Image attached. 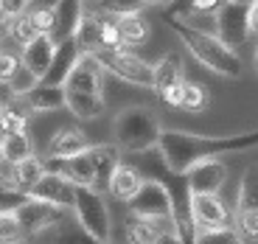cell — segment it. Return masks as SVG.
<instances>
[{"label": "cell", "instance_id": "obj_42", "mask_svg": "<svg viewBox=\"0 0 258 244\" xmlns=\"http://www.w3.org/2000/svg\"><path fill=\"white\" fill-rule=\"evenodd\" d=\"M9 191H17L14 188V166L0 163V194H9Z\"/></svg>", "mask_w": 258, "mask_h": 244}, {"label": "cell", "instance_id": "obj_31", "mask_svg": "<svg viewBox=\"0 0 258 244\" xmlns=\"http://www.w3.org/2000/svg\"><path fill=\"white\" fill-rule=\"evenodd\" d=\"M211 104V93L205 84L200 82H185V93H182V112H202Z\"/></svg>", "mask_w": 258, "mask_h": 244}, {"label": "cell", "instance_id": "obj_22", "mask_svg": "<svg viewBox=\"0 0 258 244\" xmlns=\"http://www.w3.org/2000/svg\"><path fill=\"white\" fill-rule=\"evenodd\" d=\"M28 112H53L64 107V87H51V84H39L28 93L26 98Z\"/></svg>", "mask_w": 258, "mask_h": 244}, {"label": "cell", "instance_id": "obj_23", "mask_svg": "<svg viewBox=\"0 0 258 244\" xmlns=\"http://www.w3.org/2000/svg\"><path fill=\"white\" fill-rule=\"evenodd\" d=\"M185 82V71H182V59L180 56H163L155 65V93L163 96L166 90L177 87Z\"/></svg>", "mask_w": 258, "mask_h": 244}, {"label": "cell", "instance_id": "obj_48", "mask_svg": "<svg viewBox=\"0 0 258 244\" xmlns=\"http://www.w3.org/2000/svg\"><path fill=\"white\" fill-rule=\"evenodd\" d=\"M146 6H160V3H168V0H143Z\"/></svg>", "mask_w": 258, "mask_h": 244}, {"label": "cell", "instance_id": "obj_35", "mask_svg": "<svg viewBox=\"0 0 258 244\" xmlns=\"http://www.w3.org/2000/svg\"><path fill=\"white\" fill-rule=\"evenodd\" d=\"M26 238V230L20 227L14 213H0V244H20Z\"/></svg>", "mask_w": 258, "mask_h": 244}, {"label": "cell", "instance_id": "obj_41", "mask_svg": "<svg viewBox=\"0 0 258 244\" xmlns=\"http://www.w3.org/2000/svg\"><path fill=\"white\" fill-rule=\"evenodd\" d=\"M23 202H26V194H17V191L0 194V213H14Z\"/></svg>", "mask_w": 258, "mask_h": 244}, {"label": "cell", "instance_id": "obj_43", "mask_svg": "<svg viewBox=\"0 0 258 244\" xmlns=\"http://www.w3.org/2000/svg\"><path fill=\"white\" fill-rule=\"evenodd\" d=\"M157 244H185V241H182V238L177 236L174 230H171V233H160V238H157Z\"/></svg>", "mask_w": 258, "mask_h": 244}, {"label": "cell", "instance_id": "obj_12", "mask_svg": "<svg viewBox=\"0 0 258 244\" xmlns=\"http://www.w3.org/2000/svg\"><path fill=\"white\" fill-rule=\"evenodd\" d=\"M64 90L101 96V90H104V68L96 62L93 53H82V56L76 59L71 76H68V82H64Z\"/></svg>", "mask_w": 258, "mask_h": 244}, {"label": "cell", "instance_id": "obj_7", "mask_svg": "<svg viewBox=\"0 0 258 244\" xmlns=\"http://www.w3.org/2000/svg\"><path fill=\"white\" fill-rule=\"evenodd\" d=\"M213 20H216V37H219L227 48H233V51L241 48L247 39L252 37L250 9H244V6H236V3L222 0V6H219V12L213 14Z\"/></svg>", "mask_w": 258, "mask_h": 244}, {"label": "cell", "instance_id": "obj_28", "mask_svg": "<svg viewBox=\"0 0 258 244\" xmlns=\"http://www.w3.org/2000/svg\"><path fill=\"white\" fill-rule=\"evenodd\" d=\"M118 31H121L123 48L126 45H143L149 39V23L143 20V14H135V17H118Z\"/></svg>", "mask_w": 258, "mask_h": 244}, {"label": "cell", "instance_id": "obj_44", "mask_svg": "<svg viewBox=\"0 0 258 244\" xmlns=\"http://www.w3.org/2000/svg\"><path fill=\"white\" fill-rule=\"evenodd\" d=\"M250 31L258 37V0L250 6Z\"/></svg>", "mask_w": 258, "mask_h": 244}, {"label": "cell", "instance_id": "obj_11", "mask_svg": "<svg viewBox=\"0 0 258 244\" xmlns=\"http://www.w3.org/2000/svg\"><path fill=\"white\" fill-rule=\"evenodd\" d=\"M56 51H59L56 42H53L48 34H39L34 42H28V45L20 51V65H23L28 73H34L39 82H45V76L51 73V68H53Z\"/></svg>", "mask_w": 258, "mask_h": 244}, {"label": "cell", "instance_id": "obj_6", "mask_svg": "<svg viewBox=\"0 0 258 244\" xmlns=\"http://www.w3.org/2000/svg\"><path fill=\"white\" fill-rule=\"evenodd\" d=\"M96 62L104 68V73H112L115 79L126 84H135V87H146V90H155V65L138 59L135 53H129L126 48H115V51H101L93 53Z\"/></svg>", "mask_w": 258, "mask_h": 244}, {"label": "cell", "instance_id": "obj_20", "mask_svg": "<svg viewBox=\"0 0 258 244\" xmlns=\"http://www.w3.org/2000/svg\"><path fill=\"white\" fill-rule=\"evenodd\" d=\"M82 56V51H79L76 39H68V42H62L56 51V59H53V68L51 73L45 76V82L42 84H51V87H64V82H68V76H71L73 65H76V59Z\"/></svg>", "mask_w": 258, "mask_h": 244}, {"label": "cell", "instance_id": "obj_21", "mask_svg": "<svg viewBox=\"0 0 258 244\" xmlns=\"http://www.w3.org/2000/svg\"><path fill=\"white\" fill-rule=\"evenodd\" d=\"M45 174H48V160L42 154H34L28 160L17 163V166H14V188H17V194L34 191Z\"/></svg>", "mask_w": 258, "mask_h": 244}, {"label": "cell", "instance_id": "obj_8", "mask_svg": "<svg viewBox=\"0 0 258 244\" xmlns=\"http://www.w3.org/2000/svg\"><path fill=\"white\" fill-rule=\"evenodd\" d=\"M14 216H17L20 227L26 230V236H39V233H48V230L62 225L64 219H68V211L26 197V202L14 211Z\"/></svg>", "mask_w": 258, "mask_h": 244}, {"label": "cell", "instance_id": "obj_27", "mask_svg": "<svg viewBox=\"0 0 258 244\" xmlns=\"http://www.w3.org/2000/svg\"><path fill=\"white\" fill-rule=\"evenodd\" d=\"M160 227L152 225V222H143V219L126 216L123 222V236H126V244H157L160 238Z\"/></svg>", "mask_w": 258, "mask_h": 244}, {"label": "cell", "instance_id": "obj_4", "mask_svg": "<svg viewBox=\"0 0 258 244\" xmlns=\"http://www.w3.org/2000/svg\"><path fill=\"white\" fill-rule=\"evenodd\" d=\"M71 213L87 236H93L98 244H112V219L104 191L90 186H79Z\"/></svg>", "mask_w": 258, "mask_h": 244}, {"label": "cell", "instance_id": "obj_9", "mask_svg": "<svg viewBox=\"0 0 258 244\" xmlns=\"http://www.w3.org/2000/svg\"><path fill=\"white\" fill-rule=\"evenodd\" d=\"M191 213H194V225L200 227H230L236 211L227 205L222 194H197L191 197Z\"/></svg>", "mask_w": 258, "mask_h": 244}, {"label": "cell", "instance_id": "obj_33", "mask_svg": "<svg viewBox=\"0 0 258 244\" xmlns=\"http://www.w3.org/2000/svg\"><path fill=\"white\" fill-rule=\"evenodd\" d=\"M101 12L107 17H135V14L146 12L143 0H101Z\"/></svg>", "mask_w": 258, "mask_h": 244}, {"label": "cell", "instance_id": "obj_2", "mask_svg": "<svg viewBox=\"0 0 258 244\" xmlns=\"http://www.w3.org/2000/svg\"><path fill=\"white\" fill-rule=\"evenodd\" d=\"M168 26H171L174 37L185 45V51L191 53L202 68H208L211 73L225 76V79H239L241 76V71H244L241 56L233 51V48H227L216 34L194 31L191 26H185V23H180V20H168Z\"/></svg>", "mask_w": 258, "mask_h": 244}, {"label": "cell", "instance_id": "obj_30", "mask_svg": "<svg viewBox=\"0 0 258 244\" xmlns=\"http://www.w3.org/2000/svg\"><path fill=\"white\" fill-rule=\"evenodd\" d=\"M194 244H244L236 227H200L194 233Z\"/></svg>", "mask_w": 258, "mask_h": 244}, {"label": "cell", "instance_id": "obj_40", "mask_svg": "<svg viewBox=\"0 0 258 244\" xmlns=\"http://www.w3.org/2000/svg\"><path fill=\"white\" fill-rule=\"evenodd\" d=\"M26 12H28V0H0V17L3 20H14Z\"/></svg>", "mask_w": 258, "mask_h": 244}, {"label": "cell", "instance_id": "obj_25", "mask_svg": "<svg viewBox=\"0 0 258 244\" xmlns=\"http://www.w3.org/2000/svg\"><path fill=\"white\" fill-rule=\"evenodd\" d=\"M76 45L82 53H96L101 51V17L98 14H87L84 12L82 23L76 28Z\"/></svg>", "mask_w": 258, "mask_h": 244}, {"label": "cell", "instance_id": "obj_26", "mask_svg": "<svg viewBox=\"0 0 258 244\" xmlns=\"http://www.w3.org/2000/svg\"><path fill=\"white\" fill-rule=\"evenodd\" d=\"M258 211V166H250L241 174L239 191H236V213Z\"/></svg>", "mask_w": 258, "mask_h": 244}, {"label": "cell", "instance_id": "obj_46", "mask_svg": "<svg viewBox=\"0 0 258 244\" xmlns=\"http://www.w3.org/2000/svg\"><path fill=\"white\" fill-rule=\"evenodd\" d=\"M227 3H236V6H244V9H250L255 0H227Z\"/></svg>", "mask_w": 258, "mask_h": 244}, {"label": "cell", "instance_id": "obj_13", "mask_svg": "<svg viewBox=\"0 0 258 244\" xmlns=\"http://www.w3.org/2000/svg\"><path fill=\"white\" fill-rule=\"evenodd\" d=\"M96 143L84 135L82 129L76 127H62L53 132L51 143H48L45 157L48 160H71V157H79V154H87Z\"/></svg>", "mask_w": 258, "mask_h": 244}, {"label": "cell", "instance_id": "obj_15", "mask_svg": "<svg viewBox=\"0 0 258 244\" xmlns=\"http://www.w3.org/2000/svg\"><path fill=\"white\" fill-rule=\"evenodd\" d=\"M84 0H59L53 6V31H51V39L56 45L68 42V39L76 37V28L84 17Z\"/></svg>", "mask_w": 258, "mask_h": 244}, {"label": "cell", "instance_id": "obj_14", "mask_svg": "<svg viewBox=\"0 0 258 244\" xmlns=\"http://www.w3.org/2000/svg\"><path fill=\"white\" fill-rule=\"evenodd\" d=\"M227 174H230V168L222 160L200 163L197 168H191V171L185 174L191 197H197V194H222V188H225V182H227Z\"/></svg>", "mask_w": 258, "mask_h": 244}, {"label": "cell", "instance_id": "obj_38", "mask_svg": "<svg viewBox=\"0 0 258 244\" xmlns=\"http://www.w3.org/2000/svg\"><path fill=\"white\" fill-rule=\"evenodd\" d=\"M31 23L37 28V34H48L53 31V9H42V6H31Z\"/></svg>", "mask_w": 258, "mask_h": 244}, {"label": "cell", "instance_id": "obj_37", "mask_svg": "<svg viewBox=\"0 0 258 244\" xmlns=\"http://www.w3.org/2000/svg\"><path fill=\"white\" fill-rule=\"evenodd\" d=\"M98 17H101V48H107V51L123 48V39H121V31H118L115 17H107V14H98Z\"/></svg>", "mask_w": 258, "mask_h": 244}, {"label": "cell", "instance_id": "obj_19", "mask_svg": "<svg viewBox=\"0 0 258 244\" xmlns=\"http://www.w3.org/2000/svg\"><path fill=\"white\" fill-rule=\"evenodd\" d=\"M90 157L96 163V188L98 191H107V182H110L115 166L121 163V149L115 143H96L90 149Z\"/></svg>", "mask_w": 258, "mask_h": 244}, {"label": "cell", "instance_id": "obj_49", "mask_svg": "<svg viewBox=\"0 0 258 244\" xmlns=\"http://www.w3.org/2000/svg\"><path fill=\"white\" fill-rule=\"evenodd\" d=\"M0 163H3V154H0Z\"/></svg>", "mask_w": 258, "mask_h": 244}, {"label": "cell", "instance_id": "obj_24", "mask_svg": "<svg viewBox=\"0 0 258 244\" xmlns=\"http://www.w3.org/2000/svg\"><path fill=\"white\" fill-rule=\"evenodd\" d=\"M0 154H3V163L17 166V163L34 157V154H37V146H34L28 132H17V135H6L0 141Z\"/></svg>", "mask_w": 258, "mask_h": 244}, {"label": "cell", "instance_id": "obj_29", "mask_svg": "<svg viewBox=\"0 0 258 244\" xmlns=\"http://www.w3.org/2000/svg\"><path fill=\"white\" fill-rule=\"evenodd\" d=\"M48 244H98V241L79 227L76 219H64L62 225L51 230V241Z\"/></svg>", "mask_w": 258, "mask_h": 244}, {"label": "cell", "instance_id": "obj_16", "mask_svg": "<svg viewBox=\"0 0 258 244\" xmlns=\"http://www.w3.org/2000/svg\"><path fill=\"white\" fill-rule=\"evenodd\" d=\"M143 182H146V177H143L135 166L118 163L112 177H110V182H107V194H110L112 199H118V202H126L129 205V202L138 197V191L143 188Z\"/></svg>", "mask_w": 258, "mask_h": 244}, {"label": "cell", "instance_id": "obj_45", "mask_svg": "<svg viewBox=\"0 0 258 244\" xmlns=\"http://www.w3.org/2000/svg\"><path fill=\"white\" fill-rule=\"evenodd\" d=\"M3 39H9V20L0 17V42H3Z\"/></svg>", "mask_w": 258, "mask_h": 244}, {"label": "cell", "instance_id": "obj_18", "mask_svg": "<svg viewBox=\"0 0 258 244\" xmlns=\"http://www.w3.org/2000/svg\"><path fill=\"white\" fill-rule=\"evenodd\" d=\"M64 107L71 109V115L79 121H96L104 115V96H93V93H76V90H64Z\"/></svg>", "mask_w": 258, "mask_h": 244}, {"label": "cell", "instance_id": "obj_17", "mask_svg": "<svg viewBox=\"0 0 258 244\" xmlns=\"http://www.w3.org/2000/svg\"><path fill=\"white\" fill-rule=\"evenodd\" d=\"M56 163L53 168H48V171H59L64 174L68 180L73 182V186H90L96 188V163H93L90 152L87 154H79V157H71V160H51Z\"/></svg>", "mask_w": 258, "mask_h": 244}, {"label": "cell", "instance_id": "obj_39", "mask_svg": "<svg viewBox=\"0 0 258 244\" xmlns=\"http://www.w3.org/2000/svg\"><path fill=\"white\" fill-rule=\"evenodd\" d=\"M20 71V56L9 51H0V84L12 82V76Z\"/></svg>", "mask_w": 258, "mask_h": 244}, {"label": "cell", "instance_id": "obj_50", "mask_svg": "<svg viewBox=\"0 0 258 244\" xmlns=\"http://www.w3.org/2000/svg\"><path fill=\"white\" fill-rule=\"evenodd\" d=\"M98 3H101V0H98Z\"/></svg>", "mask_w": 258, "mask_h": 244}, {"label": "cell", "instance_id": "obj_47", "mask_svg": "<svg viewBox=\"0 0 258 244\" xmlns=\"http://www.w3.org/2000/svg\"><path fill=\"white\" fill-rule=\"evenodd\" d=\"M252 71L258 73V45H255V51H252Z\"/></svg>", "mask_w": 258, "mask_h": 244}, {"label": "cell", "instance_id": "obj_32", "mask_svg": "<svg viewBox=\"0 0 258 244\" xmlns=\"http://www.w3.org/2000/svg\"><path fill=\"white\" fill-rule=\"evenodd\" d=\"M9 37H12L20 48H26L28 42H34V39L39 37L34 23H31V9H28L26 14H20V17L9 20Z\"/></svg>", "mask_w": 258, "mask_h": 244}, {"label": "cell", "instance_id": "obj_10", "mask_svg": "<svg viewBox=\"0 0 258 244\" xmlns=\"http://www.w3.org/2000/svg\"><path fill=\"white\" fill-rule=\"evenodd\" d=\"M28 199H39V202H48V205H56L62 211H73V202H76V186H73L64 174L59 171H48L39 186L34 191L26 194Z\"/></svg>", "mask_w": 258, "mask_h": 244}, {"label": "cell", "instance_id": "obj_34", "mask_svg": "<svg viewBox=\"0 0 258 244\" xmlns=\"http://www.w3.org/2000/svg\"><path fill=\"white\" fill-rule=\"evenodd\" d=\"M233 227H236V233L241 236V241H244V244H258V211L236 213Z\"/></svg>", "mask_w": 258, "mask_h": 244}, {"label": "cell", "instance_id": "obj_5", "mask_svg": "<svg viewBox=\"0 0 258 244\" xmlns=\"http://www.w3.org/2000/svg\"><path fill=\"white\" fill-rule=\"evenodd\" d=\"M129 216L135 219H143V222H152V225H157L163 233H177L174 227V208H171V194H168V188L163 186V180H157V177H146V182H143V188L138 191V197L129 202Z\"/></svg>", "mask_w": 258, "mask_h": 244}, {"label": "cell", "instance_id": "obj_1", "mask_svg": "<svg viewBox=\"0 0 258 244\" xmlns=\"http://www.w3.org/2000/svg\"><path fill=\"white\" fill-rule=\"evenodd\" d=\"M258 146V129L239 135H194L182 129H163L157 141V154L163 166L177 177H185L200 163L219 160L225 154H239Z\"/></svg>", "mask_w": 258, "mask_h": 244}, {"label": "cell", "instance_id": "obj_3", "mask_svg": "<svg viewBox=\"0 0 258 244\" xmlns=\"http://www.w3.org/2000/svg\"><path fill=\"white\" fill-rule=\"evenodd\" d=\"M160 132L163 127H160L157 112L152 107H143V104L118 109L115 118H112V143L121 152H129V154L157 149Z\"/></svg>", "mask_w": 258, "mask_h": 244}, {"label": "cell", "instance_id": "obj_36", "mask_svg": "<svg viewBox=\"0 0 258 244\" xmlns=\"http://www.w3.org/2000/svg\"><path fill=\"white\" fill-rule=\"evenodd\" d=\"M6 84H9V87H12V93H14V96H17V98H26L28 93H31L34 87H39V84H42V82H39V79L34 76V73H28L26 68L20 65V71L14 73V76H12V82H6Z\"/></svg>", "mask_w": 258, "mask_h": 244}]
</instances>
